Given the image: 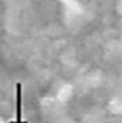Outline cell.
<instances>
[{"label":"cell","mask_w":122,"mask_h":123,"mask_svg":"<svg viewBox=\"0 0 122 123\" xmlns=\"http://www.w3.org/2000/svg\"><path fill=\"white\" fill-rule=\"evenodd\" d=\"M15 120L11 121L10 123H29L26 120L22 119V86L20 83L16 84V94H15Z\"/></svg>","instance_id":"obj_1"}]
</instances>
